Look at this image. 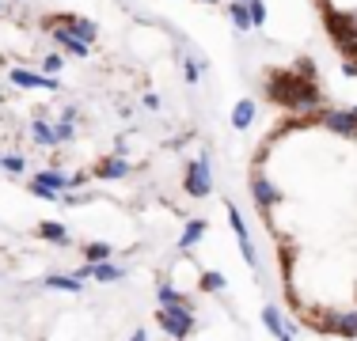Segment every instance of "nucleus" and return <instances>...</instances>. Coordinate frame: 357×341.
I'll use <instances>...</instances> for the list:
<instances>
[{"label": "nucleus", "mask_w": 357, "mask_h": 341, "mask_svg": "<svg viewBox=\"0 0 357 341\" xmlns=\"http://www.w3.org/2000/svg\"><path fill=\"white\" fill-rule=\"evenodd\" d=\"M248 198L282 300L312 334L357 341V110H289L259 136Z\"/></svg>", "instance_id": "nucleus-1"}, {"label": "nucleus", "mask_w": 357, "mask_h": 341, "mask_svg": "<svg viewBox=\"0 0 357 341\" xmlns=\"http://www.w3.org/2000/svg\"><path fill=\"white\" fill-rule=\"evenodd\" d=\"M338 61L357 76V0H312Z\"/></svg>", "instance_id": "nucleus-2"}]
</instances>
